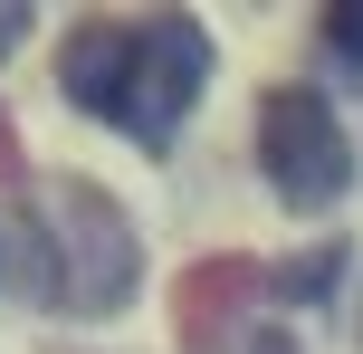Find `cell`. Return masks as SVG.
<instances>
[{
	"mask_svg": "<svg viewBox=\"0 0 363 354\" xmlns=\"http://www.w3.org/2000/svg\"><path fill=\"white\" fill-rule=\"evenodd\" d=\"M57 77H67V96L86 115L125 125L134 144H163V134L182 125V106L201 96V77H211V38H201L182 10L134 19V29H106V19H96V29L67 38Z\"/></svg>",
	"mask_w": 363,
	"mask_h": 354,
	"instance_id": "cell-1",
	"label": "cell"
},
{
	"mask_svg": "<svg viewBox=\"0 0 363 354\" xmlns=\"http://www.w3.org/2000/svg\"><path fill=\"white\" fill-rule=\"evenodd\" d=\"M258 163H268L287 211H325L354 182V144H345V125H335V106L315 87H268V106H258Z\"/></svg>",
	"mask_w": 363,
	"mask_h": 354,
	"instance_id": "cell-2",
	"label": "cell"
},
{
	"mask_svg": "<svg viewBox=\"0 0 363 354\" xmlns=\"http://www.w3.org/2000/svg\"><path fill=\"white\" fill-rule=\"evenodd\" d=\"M325 38H335L345 57H363V0H345V10H325Z\"/></svg>",
	"mask_w": 363,
	"mask_h": 354,
	"instance_id": "cell-3",
	"label": "cell"
},
{
	"mask_svg": "<svg viewBox=\"0 0 363 354\" xmlns=\"http://www.w3.org/2000/svg\"><path fill=\"white\" fill-rule=\"evenodd\" d=\"M230 354H296V345H287V336H277V326H249V336H239Z\"/></svg>",
	"mask_w": 363,
	"mask_h": 354,
	"instance_id": "cell-4",
	"label": "cell"
}]
</instances>
